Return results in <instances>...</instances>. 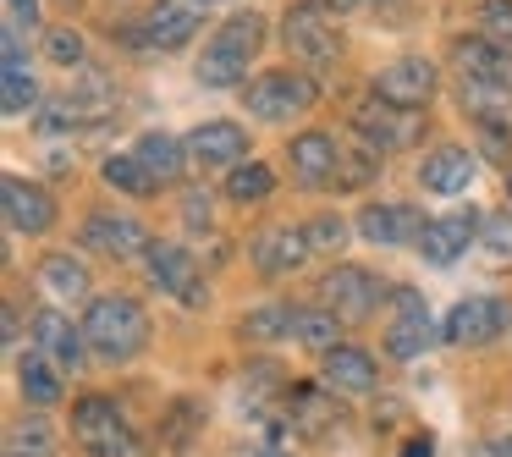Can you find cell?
<instances>
[{"label": "cell", "mask_w": 512, "mask_h": 457, "mask_svg": "<svg viewBox=\"0 0 512 457\" xmlns=\"http://www.w3.org/2000/svg\"><path fill=\"white\" fill-rule=\"evenodd\" d=\"M100 177L111 182L116 193H133V199H149V193L160 188V182L149 177V166L133 155V149H127V155H111V160H105V166H100Z\"/></svg>", "instance_id": "obj_29"}, {"label": "cell", "mask_w": 512, "mask_h": 457, "mask_svg": "<svg viewBox=\"0 0 512 457\" xmlns=\"http://www.w3.org/2000/svg\"><path fill=\"white\" fill-rule=\"evenodd\" d=\"M303 6H314V12H325V17H342V12H353L358 0H303Z\"/></svg>", "instance_id": "obj_40"}, {"label": "cell", "mask_w": 512, "mask_h": 457, "mask_svg": "<svg viewBox=\"0 0 512 457\" xmlns=\"http://www.w3.org/2000/svg\"><path fill=\"white\" fill-rule=\"evenodd\" d=\"M430 342V303L413 287L386 292V353L391 358H419Z\"/></svg>", "instance_id": "obj_7"}, {"label": "cell", "mask_w": 512, "mask_h": 457, "mask_svg": "<svg viewBox=\"0 0 512 457\" xmlns=\"http://www.w3.org/2000/svg\"><path fill=\"white\" fill-rule=\"evenodd\" d=\"M474 226H479V215H474V210H452V215H441V221L424 226L419 254L430 259V265H452V259L463 254L468 243H474Z\"/></svg>", "instance_id": "obj_23"}, {"label": "cell", "mask_w": 512, "mask_h": 457, "mask_svg": "<svg viewBox=\"0 0 512 457\" xmlns=\"http://www.w3.org/2000/svg\"><path fill=\"white\" fill-rule=\"evenodd\" d=\"M325 386L331 391H375L380 386V369H375V358L364 353V347H331V353H325Z\"/></svg>", "instance_id": "obj_25"}, {"label": "cell", "mask_w": 512, "mask_h": 457, "mask_svg": "<svg viewBox=\"0 0 512 457\" xmlns=\"http://www.w3.org/2000/svg\"><path fill=\"white\" fill-rule=\"evenodd\" d=\"M281 45L298 61V72H331L336 56H342V39H336V23L314 6H292L281 17Z\"/></svg>", "instance_id": "obj_4"}, {"label": "cell", "mask_w": 512, "mask_h": 457, "mask_svg": "<svg viewBox=\"0 0 512 457\" xmlns=\"http://www.w3.org/2000/svg\"><path fill=\"white\" fill-rule=\"evenodd\" d=\"M485 248H490V254H501V259L512 254V210H496L485 221Z\"/></svg>", "instance_id": "obj_38"}, {"label": "cell", "mask_w": 512, "mask_h": 457, "mask_svg": "<svg viewBox=\"0 0 512 457\" xmlns=\"http://www.w3.org/2000/svg\"><path fill=\"white\" fill-rule=\"evenodd\" d=\"M111 111H116L111 78H105L100 67H83V72H78V89L61 94L56 111H50V122H56V127H78V122H105Z\"/></svg>", "instance_id": "obj_13"}, {"label": "cell", "mask_w": 512, "mask_h": 457, "mask_svg": "<svg viewBox=\"0 0 512 457\" xmlns=\"http://www.w3.org/2000/svg\"><path fill=\"white\" fill-rule=\"evenodd\" d=\"M270 188H276V177H270V166H259V160H243V166L226 177V199L232 204H259V199H270Z\"/></svg>", "instance_id": "obj_31"}, {"label": "cell", "mask_w": 512, "mask_h": 457, "mask_svg": "<svg viewBox=\"0 0 512 457\" xmlns=\"http://www.w3.org/2000/svg\"><path fill=\"white\" fill-rule=\"evenodd\" d=\"M336 424H342V408H336L325 391L314 386H292L287 391V430L292 441H320V435H331Z\"/></svg>", "instance_id": "obj_20"}, {"label": "cell", "mask_w": 512, "mask_h": 457, "mask_svg": "<svg viewBox=\"0 0 512 457\" xmlns=\"http://www.w3.org/2000/svg\"><path fill=\"white\" fill-rule=\"evenodd\" d=\"M402 457H435V441L430 435H413V441H402Z\"/></svg>", "instance_id": "obj_41"}, {"label": "cell", "mask_w": 512, "mask_h": 457, "mask_svg": "<svg viewBox=\"0 0 512 457\" xmlns=\"http://www.w3.org/2000/svg\"><path fill=\"white\" fill-rule=\"evenodd\" d=\"M501 325H507V303H501V298H463L452 314H446L441 342L485 347V342H496V336H501Z\"/></svg>", "instance_id": "obj_10"}, {"label": "cell", "mask_w": 512, "mask_h": 457, "mask_svg": "<svg viewBox=\"0 0 512 457\" xmlns=\"http://www.w3.org/2000/svg\"><path fill=\"white\" fill-rule=\"evenodd\" d=\"M133 155L149 166V177H155V182H177L182 166H188V144H177L171 133H144Z\"/></svg>", "instance_id": "obj_27"}, {"label": "cell", "mask_w": 512, "mask_h": 457, "mask_svg": "<svg viewBox=\"0 0 512 457\" xmlns=\"http://www.w3.org/2000/svg\"><path fill=\"white\" fill-rule=\"evenodd\" d=\"M188 226H210V204L204 199H188Z\"/></svg>", "instance_id": "obj_42"}, {"label": "cell", "mask_w": 512, "mask_h": 457, "mask_svg": "<svg viewBox=\"0 0 512 457\" xmlns=\"http://www.w3.org/2000/svg\"><path fill=\"white\" fill-rule=\"evenodd\" d=\"M287 166L303 188H331L342 177V144L331 133H298L287 149Z\"/></svg>", "instance_id": "obj_16"}, {"label": "cell", "mask_w": 512, "mask_h": 457, "mask_svg": "<svg viewBox=\"0 0 512 457\" xmlns=\"http://www.w3.org/2000/svg\"><path fill=\"white\" fill-rule=\"evenodd\" d=\"M34 276H39V287H45L50 298H61V303H83V298H89V287H94L89 265L72 259V254H45Z\"/></svg>", "instance_id": "obj_26"}, {"label": "cell", "mask_w": 512, "mask_h": 457, "mask_svg": "<svg viewBox=\"0 0 512 457\" xmlns=\"http://www.w3.org/2000/svg\"><path fill=\"white\" fill-rule=\"evenodd\" d=\"M83 342H89L100 358H111V364L138 358V353H144V342H149V314H144V303L127 298V292L94 298L89 314H83Z\"/></svg>", "instance_id": "obj_2"}, {"label": "cell", "mask_w": 512, "mask_h": 457, "mask_svg": "<svg viewBox=\"0 0 512 457\" xmlns=\"http://www.w3.org/2000/svg\"><path fill=\"white\" fill-rule=\"evenodd\" d=\"M83 243L105 259H138L149 254V232L133 221V215H116V210H94L83 221Z\"/></svg>", "instance_id": "obj_14"}, {"label": "cell", "mask_w": 512, "mask_h": 457, "mask_svg": "<svg viewBox=\"0 0 512 457\" xmlns=\"http://www.w3.org/2000/svg\"><path fill=\"white\" fill-rule=\"evenodd\" d=\"M45 61L83 72V67H89V61H83V34H72V28H50V34H45Z\"/></svg>", "instance_id": "obj_34"}, {"label": "cell", "mask_w": 512, "mask_h": 457, "mask_svg": "<svg viewBox=\"0 0 512 457\" xmlns=\"http://www.w3.org/2000/svg\"><path fill=\"white\" fill-rule=\"evenodd\" d=\"M430 94H435V61H424V56H397L375 78V100L402 105V111H424Z\"/></svg>", "instance_id": "obj_8"}, {"label": "cell", "mask_w": 512, "mask_h": 457, "mask_svg": "<svg viewBox=\"0 0 512 457\" xmlns=\"http://www.w3.org/2000/svg\"><path fill=\"white\" fill-rule=\"evenodd\" d=\"M507 193H512V177H507Z\"/></svg>", "instance_id": "obj_44"}, {"label": "cell", "mask_w": 512, "mask_h": 457, "mask_svg": "<svg viewBox=\"0 0 512 457\" xmlns=\"http://www.w3.org/2000/svg\"><path fill=\"white\" fill-rule=\"evenodd\" d=\"M457 67H463V83H490V89H512V61H507V45L474 34V39H457L452 45Z\"/></svg>", "instance_id": "obj_19"}, {"label": "cell", "mask_w": 512, "mask_h": 457, "mask_svg": "<svg viewBox=\"0 0 512 457\" xmlns=\"http://www.w3.org/2000/svg\"><path fill=\"white\" fill-rule=\"evenodd\" d=\"M72 441L89 457H138V435L111 397H78L72 402Z\"/></svg>", "instance_id": "obj_3"}, {"label": "cell", "mask_w": 512, "mask_h": 457, "mask_svg": "<svg viewBox=\"0 0 512 457\" xmlns=\"http://www.w3.org/2000/svg\"><path fill=\"white\" fill-rule=\"evenodd\" d=\"M353 127L369 138V149L375 155H386V149H408L413 138L424 133V116L419 111H402V105H364V111L353 116Z\"/></svg>", "instance_id": "obj_15"}, {"label": "cell", "mask_w": 512, "mask_h": 457, "mask_svg": "<svg viewBox=\"0 0 512 457\" xmlns=\"http://www.w3.org/2000/svg\"><path fill=\"white\" fill-rule=\"evenodd\" d=\"M17 386H23V397L34 402V408H56L61 402V369L50 364L45 353H28L23 364H17Z\"/></svg>", "instance_id": "obj_28"}, {"label": "cell", "mask_w": 512, "mask_h": 457, "mask_svg": "<svg viewBox=\"0 0 512 457\" xmlns=\"http://www.w3.org/2000/svg\"><path fill=\"white\" fill-rule=\"evenodd\" d=\"M309 237H303V226H265V232L254 237V265L265 270V276H292V270L309 259Z\"/></svg>", "instance_id": "obj_22"}, {"label": "cell", "mask_w": 512, "mask_h": 457, "mask_svg": "<svg viewBox=\"0 0 512 457\" xmlns=\"http://www.w3.org/2000/svg\"><path fill=\"white\" fill-rule=\"evenodd\" d=\"M320 292H325V309H331L342 325H364L369 314L386 303L391 287H380V276H369L364 265H336L331 276L320 281Z\"/></svg>", "instance_id": "obj_5"}, {"label": "cell", "mask_w": 512, "mask_h": 457, "mask_svg": "<svg viewBox=\"0 0 512 457\" xmlns=\"http://www.w3.org/2000/svg\"><path fill=\"white\" fill-rule=\"evenodd\" d=\"M193 34H199V6L193 0H155L138 17V45L149 50H182Z\"/></svg>", "instance_id": "obj_12"}, {"label": "cell", "mask_w": 512, "mask_h": 457, "mask_svg": "<svg viewBox=\"0 0 512 457\" xmlns=\"http://www.w3.org/2000/svg\"><path fill=\"white\" fill-rule=\"evenodd\" d=\"M193 6H199V12H204V6H221V0H193Z\"/></svg>", "instance_id": "obj_43"}, {"label": "cell", "mask_w": 512, "mask_h": 457, "mask_svg": "<svg viewBox=\"0 0 512 457\" xmlns=\"http://www.w3.org/2000/svg\"><path fill=\"white\" fill-rule=\"evenodd\" d=\"M34 342L39 353L50 358L56 369H78L83 364V325H72L61 309H34Z\"/></svg>", "instance_id": "obj_21"}, {"label": "cell", "mask_w": 512, "mask_h": 457, "mask_svg": "<svg viewBox=\"0 0 512 457\" xmlns=\"http://www.w3.org/2000/svg\"><path fill=\"white\" fill-rule=\"evenodd\" d=\"M6 28H39V0H6Z\"/></svg>", "instance_id": "obj_39"}, {"label": "cell", "mask_w": 512, "mask_h": 457, "mask_svg": "<svg viewBox=\"0 0 512 457\" xmlns=\"http://www.w3.org/2000/svg\"><path fill=\"white\" fill-rule=\"evenodd\" d=\"M314 105V78L309 72H265V78L248 83V111L259 116V122H292L298 111H309Z\"/></svg>", "instance_id": "obj_6"}, {"label": "cell", "mask_w": 512, "mask_h": 457, "mask_svg": "<svg viewBox=\"0 0 512 457\" xmlns=\"http://www.w3.org/2000/svg\"><path fill=\"white\" fill-rule=\"evenodd\" d=\"M419 182H424V193H446V199H457V193H468V182H474V155H468L463 144H441L430 160H424Z\"/></svg>", "instance_id": "obj_24"}, {"label": "cell", "mask_w": 512, "mask_h": 457, "mask_svg": "<svg viewBox=\"0 0 512 457\" xmlns=\"http://www.w3.org/2000/svg\"><path fill=\"white\" fill-rule=\"evenodd\" d=\"M6 226H12L17 237H45L50 226H56V199H50L39 182L28 177H6Z\"/></svg>", "instance_id": "obj_17"}, {"label": "cell", "mask_w": 512, "mask_h": 457, "mask_svg": "<svg viewBox=\"0 0 512 457\" xmlns=\"http://www.w3.org/2000/svg\"><path fill=\"white\" fill-rule=\"evenodd\" d=\"M259 45H265V17L237 12L204 39V56L193 61V72H199L204 89H232V83L248 78V61L259 56Z\"/></svg>", "instance_id": "obj_1"}, {"label": "cell", "mask_w": 512, "mask_h": 457, "mask_svg": "<svg viewBox=\"0 0 512 457\" xmlns=\"http://www.w3.org/2000/svg\"><path fill=\"white\" fill-rule=\"evenodd\" d=\"M199 424H204L199 402H188V397H182V402H171V413L160 419V441H166L171 452H182V446L193 441V430H199Z\"/></svg>", "instance_id": "obj_33"}, {"label": "cell", "mask_w": 512, "mask_h": 457, "mask_svg": "<svg viewBox=\"0 0 512 457\" xmlns=\"http://www.w3.org/2000/svg\"><path fill=\"white\" fill-rule=\"evenodd\" d=\"M292 320H298V309H281V303H270V309H254V314H248L243 331L259 336V342H270V336H281Z\"/></svg>", "instance_id": "obj_36"}, {"label": "cell", "mask_w": 512, "mask_h": 457, "mask_svg": "<svg viewBox=\"0 0 512 457\" xmlns=\"http://www.w3.org/2000/svg\"><path fill=\"white\" fill-rule=\"evenodd\" d=\"M292 331H298L309 347H320V353H331V347H342V342H336V331H342V320H336L331 309H298V320H292Z\"/></svg>", "instance_id": "obj_32"}, {"label": "cell", "mask_w": 512, "mask_h": 457, "mask_svg": "<svg viewBox=\"0 0 512 457\" xmlns=\"http://www.w3.org/2000/svg\"><path fill=\"white\" fill-rule=\"evenodd\" d=\"M149 276H155L160 292H171L177 303H204V281H199V259L188 254L182 243H149Z\"/></svg>", "instance_id": "obj_9"}, {"label": "cell", "mask_w": 512, "mask_h": 457, "mask_svg": "<svg viewBox=\"0 0 512 457\" xmlns=\"http://www.w3.org/2000/svg\"><path fill=\"white\" fill-rule=\"evenodd\" d=\"M424 226H430V221H424L413 204H364V210H358V232H364L369 243H380V248L419 243Z\"/></svg>", "instance_id": "obj_18"}, {"label": "cell", "mask_w": 512, "mask_h": 457, "mask_svg": "<svg viewBox=\"0 0 512 457\" xmlns=\"http://www.w3.org/2000/svg\"><path fill=\"white\" fill-rule=\"evenodd\" d=\"M182 144H188V160L199 171H237L248 155V133L237 122H204V127H193Z\"/></svg>", "instance_id": "obj_11"}, {"label": "cell", "mask_w": 512, "mask_h": 457, "mask_svg": "<svg viewBox=\"0 0 512 457\" xmlns=\"http://www.w3.org/2000/svg\"><path fill=\"white\" fill-rule=\"evenodd\" d=\"M303 237H309L314 254H336V248L347 243V221L342 215H314V221L303 226Z\"/></svg>", "instance_id": "obj_35"}, {"label": "cell", "mask_w": 512, "mask_h": 457, "mask_svg": "<svg viewBox=\"0 0 512 457\" xmlns=\"http://www.w3.org/2000/svg\"><path fill=\"white\" fill-rule=\"evenodd\" d=\"M6 457H56V435L45 419H17L6 430Z\"/></svg>", "instance_id": "obj_30"}, {"label": "cell", "mask_w": 512, "mask_h": 457, "mask_svg": "<svg viewBox=\"0 0 512 457\" xmlns=\"http://www.w3.org/2000/svg\"><path fill=\"white\" fill-rule=\"evenodd\" d=\"M479 34L496 39V45H512V0H485L479 6Z\"/></svg>", "instance_id": "obj_37"}]
</instances>
